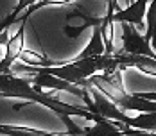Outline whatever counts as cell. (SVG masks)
Returning <instances> with one entry per match:
<instances>
[{
	"instance_id": "cell-1",
	"label": "cell",
	"mask_w": 156,
	"mask_h": 136,
	"mask_svg": "<svg viewBox=\"0 0 156 136\" xmlns=\"http://www.w3.org/2000/svg\"><path fill=\"white\" fill-rule=\"evenodd\" d=\"M0 95L4 99L11 97V99H23L27 100L29 104L34 102V104H40V106L48 107L50 111H54L58 117L59 115H76V117H83V118H90L92 111L86 107H79V106H72V104H66L63 102L61 99L54 97V95H48V93H43V90H38L34 84H29L27 79H22L18 75H11V74H0Z\"/></svg>"
},
{
	"instance_id": "cell-2",
	"label": "cell",
	"mask_w": 156,
	"mask_h": 136,
	"mask_svg": "<svg viewBox=\"0 0 156 136\" xmlns=\"http://www.w3.org/2000/svg\"><path fill=\"white\" fill-rule=\"evenodd\" d=\"M13 72L16 74H23V72H31L32 77H31V82L38 88V90H58V91H66V93H72L76 97H84L86 95V88L84 86H77L70 81H65L61 77L54 75L47 72L43 66H31V65H25L23 66H15L13 65Z\"/></svg>"
},
{
	"instance_id": "cell-3",
	"label": "cell",
	"mask_w": 156,
	"mask_h": 136,
	"mask_svg": "<svg viewBox=\"0 0 156 136\" xmlns=\"http://www.w3.org/2000/svg\"><path fill=\"white\" fill-rule=\"evenodd\" d=\"M122 52L156 58V52L153 50V41L147 36H142L140 29L135 23H127V22L122 23Z\"/></svg>"
},
{
	"instance_id": "cell-4",
	"label": "cell",
	"mask_w": 156,
	"mask_h": 136,
	"mask_svg": "<svg viewBox=\"0 0 156 136\" xmlns=\"http://www.w3.org/2000/svg\"><path fill=\"white\" fill-rule=\"evenodd\" d=\"M147 7H149V0H133L126 9H119L113 15V23H135L138 29H147L145 23V15H147Z\"/></svg>"
},
{
	"instance_id": "cell-5",
	"label": "cell",
	"mask_w": 156,
	"mask_h": 136,
	"mask_svg": "<svg viewBox=\"0 0 156 136\" xmlns=\"http://www.w3.org/2000/svg\"><path fill=\"white\" fill-rule=\"evenodd\" d=\"M102 20H104V16H102V18H97V16L84 15L83 11L76 9L74 13L68 15V20H66V25H65L63 32H65L66 38L76 40V38L81 36V32H83L84 29H88V27L94 29L95 25H101V23H102Z\"/></svg>"
},
{
	"instance_id": "cell-6",
	"label": "cell",
	"mask_w": 156,
	"mask_h": 136,
	"mask_svg": "<svg viewBox=\"0 0 156 136\" xmlns=\"http://www.w3.org/2000/svg\"><path fill=\"white\" fill-rule=\"evenodd\" d=\"M25 22H22L20 29L16 34H13V38L5 43V54L0 61V74H9V68L15 65L16 59H20V54L23 52V38H25Z\"/></svg>"
},
{
	"instance_id": "cell-7",
	"label": "cell",
	"mask_w": 156,
	"mask_h": 136,
	"mask_svg": "<svg viewBox=\"0 0 156 136\" xmlns=\"http://www.w3.org/2000/svg\"><path fill=\"white\" fill-rule=\"evenodd\" d=\"M122 66H135L140 72L147 74V75L156 77V58H149V56H135V54H127V52H117L115 54Z\"/></svg>"
},
{
	"instance_id": "cell-8",
	"label": "cell",
	"mask_w": 156,
	"mask_h": 136,
	"mask_svg": "<svg viewBox=\"0 0 156 136\" xmlns=\"http://www.w3.org/2000/svg\"><path fill=\"white\" fill-rule=\"evenodd\" d=\"M99 54H106V41H104L101 25H95L94 34L90 38V43L86 45V48L79 54L77 58H90V56H99Z\"/></svg>"
},
{
	"instance_id": "cell-9",
	"label": "cell",
	"mask_w": 156,
	"mask_h": 136,
	"mask_svg": "<svg viewBox=\"0 0 156 136\" xmlns=\"http://www.w3.org/2000/svg\"><path fill=\"white\" fill-rule=\"evenodd\" d=\"M36 2H38V0H18V4L15 5V9L4 18V22H2V30H7L9 29V25H13L15 22H18L20 15L25 13V9H29V7L34 5Z\"/></svg>"
},
{
	"instance_id": "cell-10",
	"label": "cell",
	"mask_w": 156,
	"mask_h": 136,
	"mask_svg": "<svg viewBox=\"0 0 156 136\" xmlns=\"http://www.w3.org/2000/svg\"><path fill=\"white\" fill-rule=\"evenodd\" d=\"M0 134L5 136H56L45 133V131H36L29 127H16V125H0Z\"/></svg>"
},
{
	"instance_id": "cell-11",
	"label": "cell",
	"mask_w": 156,
	"mask_h": 136,
	"mask_svg": "<svg viewBox=\"0 0 156 136\" xmlns=\"http://www.w3.org/2000/svg\"><path fill=\"white\" fill-rule=\"evenodd\" d=\"M145 23H147L145 36L153 41V47H156V0L149 2L147 15H145Z\"/></svg>"
},
{
	"instance_id": "cell-12",
	"label": "cell",
	"mask_w": 156,
	"mask_h": 136,
	"mask_svg": "<svg viewBox=\"0 0 156 136\" xmlns=\"http://www.w3.org/2000/svg\"><path fill=\"white\" fill-rule=\"evenodd\" d=\"M20 59L23 61L25 65H31V66H56V65H59L56 61L45 59V56H40V54L31 52V50H23L20 54Z\"/></svg>"
},
{
	"instance_id": "cell-13",
	"label": "cell",
	"mask_w": 156,
	"mask_h": 136,
	"mask_svg": "<svg viewBox=\"0 0 156 136\" xmlns=\"http://www.w3.org/2000/svg\"><path fill=\"white\" fill-rule=\"evenodd\" d=\"M68 2H72V0H40V2H36L34 5H31L29 9H25V15H22L18 20L25 22V20H29V16H31L32 13L40 11L41 7H47V5H61V4H68Z\"/></svg>"
},
{
	"instance_id": "cell-14",
	"label": "cell",
	"mask_w": 156,
	"mask_h": 136,
	"mask_svg": "<svg viewBox=\"0 0 156 136\" xmlns=\"http://www.w3.org/2000/svg\"><path fill=\"white\" fill-rule=\"evenodd\" d=\"M59 120L65 124V127L68 129L66 134H72V136H84V129H81L76 122L72 120V115L65 113V115H59Z\"/></svg>"
}]
</instances>
